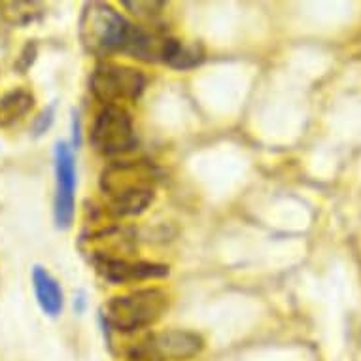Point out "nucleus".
<instances>
[{"label":"nucleus","instance_id":"f257e3e1","mask_svg":"<svg viewBox=\"0 0 361 361\" xmlns=\"http://www.w3.org/2000/svg\"><path fill=\"white\" fill-rule=\"evenodd\" d=\"M159 171L149 161H114L104 166L99 188L106 199L104 212L114 218L142 214L154 202Z\"/></svg>","mask_w":361,"mask_h":361},{"label":"nucleus","instance_id":"f03ea898","mask_svg":"<svg viewBox=\"0 0 361 361\" xmlns=\"http://www.w3.org/2000/svg\"><path fill=\"white\" fill-rule=\"evenodd\" d=\"M137 25L130 23L110 4L87 2L80 16V40L85 51L97 57L125 54Z\"/></svg>","mask_w":361,"mask_h":361},{"label":"nucleus","instance_id":"7ed1b4c3","mask_svg":"<svg viewBox=\"0 0 361 361\" xmlns=\"http://www.w3.org/2000/svg\"><path fill=\"white\" fill-rule=\"evenodd\" d=\"M171 307V295L161 288H142L112 297L104 305L102 320L119 333H137L155 326Z\"/></svg>","mask_w":361,"mask_h":361},{"label":"nucleus","instance_id":"20e7f679","mask_svg":"<svg viewBox=\"0 0 361 361\" xmlns=\"http://www.w3.org/2000/svg\"><path fill=\"white\" fill-rule=\"evenodd\" d=\"M146 87V76L129 65L101 61L91 72L89 89L104 106H123L125 102H137Z\"/></svg>","mask_w":361,"mask_h":361},{"label":"nucleus","instance_id":"39448f33","mask_svg":"<svg viewBox=\"0 0 361 361\" xmlns=\"http://www.w3.org/2000/svg\"><path fill=\"white\" fill-rule=\"evenodd\" d=\"M204 348L199 333L185 329L154 331L130 344L127 357L130 361H190Z\"/></svg>","mask_w":361,"mask_h":361},{"label":"nucleus","instance_id":"423d86ee","mask_svg":"<svg viewBox=\"0 0 361 361\" xmlns=\"http://www.w3.org/2000/svg\"><path fill=\"white\" fill-rule=\"evenodd\" d=\"M89 140L93 148L106 157L125 155L137 148L133 118L125 106H102L97 114Z\"/></svg>","mask_w":361,"mask_h":361},{"label":"nucleus","instance_id":"0eeeda50","mask_svg":"<svg viewBox=\"0 0 361 361\" xmlns=\"http://www.w3.org/2000/svg\"><path fill=\"white\" fill-rule=\"evenodd\" d=\"M76 157L66 142L55 146L54 218L59 229H71L76 214Z\"/></svg>","mask_w":361,"mask_h":361},{"label":"nucleus","instance_id":"6e6552de","mask_svg":"<svg viewBox=\"0 0 361 361\" xmlns=\"http://www.w3.org/2000/svg\"><path fill=\"white\" fill-rule=\"evenodd\" d=\"M89 248L85 250L93 263L97 261L133 259L137 250V238L127 227L110 225L83 238Z\"/></svg>","mask_w":361,"mask_h":361},{"label":"nucleus","instance_id":"1a4fd4ad","mask_svg":"<svg viewBox=\"0 0 361 361\" xmlns=\"http://www.w3.org/2000/svg\"><path fill=\"white\" fill-rule=\"evenodd\" d=\"M97 273L110 284H135L144 280H159L169 276V265L142 259H114L93 263Z\"/></svg>","mask_w":361,"mask_h":361},{"label":"nucleus","instance_id":"9d476101","mask_svg":"<svg viewBox=\"0 0 361 361\" xmlns=\"http://www.w3.org/2000/svg\"><path fill=\"white\" fill-rule=\"evenodd\" d=\"M32 288L38 307L49 318H57L65 307V293L54 274L48 269L36 265L32 269Z\"/></svg>","mask_w":361,"mask_h":361},{"label":"nucleus","instance_id":"9b49d317","mask_svg":"<svg viewBox=\"0 0 361 361\" xmlns=\"http://www.w3.org/2000/svg\"><path fill=\"white\" fill-rule=\"evenodd\" d=\"M204 61V48L201 42H184L169 36L161 63H165L176 71H191Z\"/></svg>","mask_w":361,"mask_h":361},{"label":"nucleus","instance_id":"f8f14e48","mask_svg":"<svg viewBox=\"0 0 361 361\" xmlns=\"http://www.w3.org/2000/svg\"><path fill=\"white\" fill-rule=\"evenodd\" d=\"M35 93L30 89L13 87L0 97V127H10L35 108Z\"/></svg>","mask_w":361,"mask_h":361},{"label":"nucleus","instance_id":"ddd939ff","mask_svg":"<svg viewBox=\"0 0 361 361\" xmlns=\"http://www.w3.org/2000/svg\"><path fill=\"white\" fill-rule=\"evenodd\" d=\"M44 6L38 2H0V16L6 27H27L42 18Z\"/></svg>","mask_w":361,"mask_h":361},{"label":"nucleus","instance_id":"4468645a","mask_svg":"<svg viewBox=\"0 0 361 361\" xmlns=\"http://www.w3.org/2000/svg\"><path fill=\"white\" fill-rule=\"evenodd\" d=\"M123 6L140 19L148 21V19H154L159 13L161 8L165 6V2H123Z\"/></svg>","mask_w":361,"mask_h":361},{"label":"nucleus","instance_id":"2eb2a0df","mask_svg":"<svg viewBox=\"0 0 361 361\" xmlns=\"http://www.w3.org/2000/svg\"><path fill=\"white\" fill-rule=\"evenodd\" d=\"M36 55H38V48H36V42H27L25 44V48L21 49V54H19L18 61H16V71L19 74H25V72L29 71L32 63L36 61Z\"/></svg>","mask_w":361,"mask_h":361},{"label":"nucleus","instance_id":"dca6fc26","mask_svg":"<svg viewBox=\"0 0 361 361\" xmlns=\"http://www.w3.org/2000/svg\"><path fill=\"white\" fill-rule=\"evenodd\" d=\"M54 118H55V106H49L46 108L44 112L35 119V125H32V130H35V137H42L46 130L51 127L54 123Z\"/></svg>","mask_w":361,"mask_h":361},{"label":"nucleus","instance_id":"f3484780","mask_svg":"<svg viewBox=\"0 0 361 361\" xmlns=\"http://www.w3.org/2000/svg\"><path fill=\"white\" fill-rule=\"evenodd\" d=\"M6 30H8L6 23H4V19H2V16H0V40H2L4 36H6Z\"/></svg>","mask_w":361,"mask_h":361}]
</instances>
